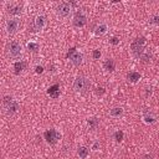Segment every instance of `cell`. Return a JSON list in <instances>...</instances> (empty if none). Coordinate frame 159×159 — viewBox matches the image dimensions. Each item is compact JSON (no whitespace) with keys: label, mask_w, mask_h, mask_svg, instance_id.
I'll list each match as a JSON object with an SVG mask.
<instances>
[{"label":"cell","mask_w":159,"mask_h":159,"mask_svg":"<svg viewBox=\"0 0 159 159\" xmlns=\"http://www.w3.org/2000/svg\"><path fill=\"white\" fill-rule=\"evenodd\" d=\"M2 106H4L5 113H6L7 116H14V114L19 111V108H20L17 101L14 99V98L10 97V96H5V97H4V99H2Z\"/></svg>","instance_id":"1"},{"label":"cell","mask_w":159,"mask_h":159,"mask_svg":"<svg viewBox=\"0 0 159 159\" xmlns=\"http://www.w3.org/2000/svg\"><path fill=\"white\" fill-rule=\"evenodd\" d=\"M145 45V37H138L130 43V51L135 57H139L143 53V48Z\"/></svg>","instance_id":"2"},{"label":"cell","mask_w":159,"mask_h":159,"mask_svg":"<svg viewBox=\"0 0 159 159\" xmlns=\"http://www.w3.org/2000/svg\"><path fill=\"white\" fill-rule=\"evenodd\" d=\"M89 86H91L89 81L83 76H77L73 81V88L77 92H86L89 88Z\"/></svg>","instance_id":"3"},{"label":"cell","mask_w":159,"mask_h":159,"mask_svg":"<svg viewBox=\"0 0 159 159\" xmlns=\"http://www.w3.org/2000/svg\"><path fill=\"white\" fill-rule=\"evenodd\" d=\"M87 24V15L84 11L82 10H78L76 11V14L73 15L72 17V25L77 29H81V27H84Z\"/></svg>","instance_id":"4"},{"label":"cell","mask_w":159,"mask_h":159,"mask_svg":"<svg viewBox=\"0 0 159 159\" xmlns=\"http://www.w3.org/2000/svg\"><path fill=\"white\" fill-rule=\"evenodd\" d=\"M71 12H72V6H71L70 2L62 1V2H60V4L57 5V7H56V14H57V16L63 17V19H65V17H68Z\"/></svg>","instance_id":"5"},{"label":"cell","mask_w":159,"mask_h":159,"mask_svg":"<svg viewBox=\"0 0 159 159\" xmlns=\"http://www.w3.org/2000/svg\"><path fill=\"white\" fill-rule=\"evenodd\" d=\"M61 137H62L61 132H58L57 129H53V128L45 132V139H46V142H47L48 144H51V145H55V144L61 139Z\"/></svg>","instance_id":"6"},{"label":"cell","mask_w":159,"mask_h":159,"mask_svg":"<svg viewBox=\"0 0 159 159\" xmlns=\"http://www.w3.org/2000/svg\"><path fill=\"white\" fill-rule=\"evenodd\" d=\"M22 53V46L19 41L16 40H12L10 43H9V55L12 57V58H17L20 57Z\"/></svg>","instance_id":"7"},{"label":"cell","mask_w":159,"mask_h":159,"mask_svg":"<svg viewBox=\"0 0 159 159\" xmlns=\"http://www.w3.org/2000/svg\"><path fill=\"white\" fill-rule=\"evenodd\" d=\"M19 26H20V21L17 17H11L6 21V31L9 35H12L15 34L17 30H19Z\"/></svg>","instance_id":"8"},{"label":"cell","mask_w":159,"mask_h":159,"mask_svg":"<svg viewBox=\"0 0 159 159\" xmlns=\"http://www.w3.org/2000/svg\"><path fill=\"white\" fill-rule=\"evenodd\" d=\"M46 26V17L43 15H37L34 20V27H35V31H41L43 30Z\"/></svg>","instance_id":"9"},{"label":"cell","mask_w":159,"mask_h":159,"mask_svg":"<svg viewBox=\"0 0 159 159\" xmlns=\"http://www.w3.org/2000/svg\"><path fill=\"white\" fill-rule=\"evenodd\" d=\"M70 60H71V62H72V65L73 66H81L82 65V62H83V53L81 52V51H75L71 56H70Z\"/></svg>","instance_id":"10"},{"label":"cell","mask_w":159,"mask_h":159,"mask_svg":"<svg viewBox=\"0 0 159 159\" xmlns=\"http://www.w3.org/2000/svg\"><path fill=\"white\" fill-rule=\"evenodd\" d=\"M108 31V25L106 22H99L94 29H93V35L96 37H99V36H103L104 34H107Z\"/></svg>","instance_id":"11"},{"label":"cell","mask_w":159,"mask_h":159,"mask_svg":"<svg viewBox=\"0 0 159 159\" xmlns=\"http://www.w3.org/2000/svg\"><path fill=\"white\" fill-rule=\"evenodd\" d=\"M142 119H143V122H144L145 124H154V123L157 122L155 114H154L153 112H149V111H147V112L143 113Z\"/></svg>","instance_id":"12"},{"label":"cell","mask_w":159,"mask_h":159,"mask_svg":"<svg viewBox=\"0 0 159 159\" xmlns=\"http://www.w3.org/2000/svg\"><path fill=\"white\" fill-rule=\"evenodd\" d=\"M22 11V6L21 5H17V4H7V12L10 15H14V16H17L20 15Z\"/></svg>","instance_id":"13"},{"label":"cell","mask_w":159,"mask_h":159,"mask_svg":"<svg viewBox=\"0 0 159 159\" xmlns=\"http://www.w3.org/2000/svg\"><path fill=\"white\" fill-rule=\"evenodd\" d=\"M103 68L108 72H113L114 68H116V62L113 58H107L104 62H103Z\"/></svg>","instance_id":"14"},{"label":"cell","mask_w":159,"mask_h":159,"mask_svg":"<svg viewBox=\"0 0 159 159\" xmlns=\"http://www.w3.org/2000/svg\"><path fill=\"white\" fill-rule=\"evenodd\" d=\"M140 73L139 72H135V71H130L128 75H127V78L130 83H137L139 80H140Z\"/></svg>","instance_id":"15"},{"label":"cell","mask_w":159,"mask_h":159,"mask_svg":"<svg viewBox=\"0 0 159 159\" xmlns=\"http://www.w3.org/2000/svg\"><path fill=\"white\" fill-rule=\"evenodd\" d=\"M124 113V109L122 107H113L111 111H109V116L113 117V118H119L122 117Z\"/></svg>","instance_id":"16"},{"label":"cell","mask_w":159,"mask_h":159,"mask_svg":"<svg viewBox=\"0 0 159 159\" xmlns=\"http://www.w3.org/2000/svg\"><path fill=\"white\" fill-rule=\"evenodd\" d=\"M98 124H99V120L96 117H91V118L87 119V125H88V128L91 130H96L97 127H98Z\"/></svg>","instance_id":"17"},{"label":"cell","mask_w":159,"mask_h":159,"mask_svg":"<svg viewBox=\"0 0 159 159\" xmlns=\"http://www.w3.org/2000/svg\"><path fill=\"white\" fill-rule=\"evenodd\" d=\"M77 155H78L81 159H86V158L89 155V149H88L87 147H84V145L78 147V149H77Z\"/></svg>","instance_id":"18"},{"label":"cell","mask_w":159,"mask_h":159,"mask_svg":"<svg viewBox=\"0 0 159 159\" xmlns=\"http://www.w3.org/2000/svg\"><path fill=\"white\" fill-rule=\"evenodd\" d=\"M47 93H48L52 98H57V97L60 96V86H58V84H55V86L50 87L48 91H47Z\"/></svg>","instance_id":"19"},{"label":"cell","mask_w":159,"mask_h":159,"mask_svg":"<svg viewBox=\"0 0 159 159\" xmlns=\"http://www.w3.org/2000/svg\"><path fill=\"white\" fill-rule=\"evenodd\" d=\"M25 67H26V63H25L24 61H17V62L14 63V70H15V73H16V75L21 73V72L25 70Z\"/></svg>","instance_id":"20"},{"label":"cell","mask_w":159,"mask_h":159,"mask_svg":"<svg viewBox=\"0 0 159 159\" xmlns=\"http://www.w3.org/2000/svg\"><path fill=\"white\" fill-rule=\"evenodd\" d=\"M26 48H27L30 52H37L39 48H40V45H39L37 42H35V41H29V42L26 43Z\"/></svg>","instance_id":"21"},{"label":"cell","mask_w":159,"mask_h":159,"mask_svg":"<svg viewBox=\"0 0 159 159\" xmlns=\"http://www.w3.org/2000/svg\"><path fill=\"white\" fill-rule=\"evenodd\" d=\"M150 53H148V52H143L140 56H139V58L142 60V62H144V63H147V62H149L150 61Z\"/></svg>","instance_id":"22"},{"label":"cell","mask_w":159,"mask_h":159,"mask_svg":"<svg viewBox=\"0 0 159 159\" xmlns=\"http://www.w3.org/2000/svg\"><path fill=\"white\" fill-rule=\"evenodd\" d=\"M123 137H124V133H123L122 130H117V132L114 133V139H116V142H118V143H120V142L123 140Z\"/></svg>","instance_id":"23"},{"label":"cell","mask_w":159,"mask_h":159,"mask_svg":"<svg viewBox=\"0 0 159 159\" xmlns=\"http://www.w3.org/2000/svg\"><path fill=\"white\" fill-rule=\"evenodd\" d=\"M149 22H150L152 25H157V26H159V15H154V16H152L150 20H149Z\"/></svg>","instance_id":"24"},{"label":"cell","mask_w":159,"mask_h":159,"mask_svg":"<svg viewBox=\"0 0 159 159\" xmlns=\"http://www.w3.org/2000/svg\"><path fill=\"white\" fill-rule=\"evenodd\" d=\"M101 56H102V53H101L99 50H93V52H92V57H93L94 60H99Z\"/></svg>","instance_id":"25"},{"label":"cell","mask_w":159,"mask_h":159,"mask_svg":"<svg viewBox=\"0 0 159 159\" xmlns=\"http://www.w3.org/2000/svg\"><path fill=\"white\" fill-rule=\"evenodd\" d=\"M109 42H111L112 45H114V46H116V45H118V43H119V39H118L117 36H113V37H111Z\"/></svg>","instance_id":"26"},{"label":"cell","mask_w":159,"mask_h":159,"mask_svg":"<svg viewBox=\"0 0 159 159\" xmlns=\"http://www.w3.org/2000/svg\"><path fill=\"white\" fill-rule=\"evenodd\" d=\"M35 72H36L37 75L43 73V67H42V66H36V67H35Z\"/></svg>","instance_id":"27"},{"label":"cell","mask_w":159,"mask_h":159,"mask_svg":"<svg viewBox=\"0 0 159 159\" xmlns=\"http://www.w3.org/2000/svg\"><path fill=\"white\" fill-rule=\"evenodd\" d=\"M103 93H104V88L98 87V88H97V91H96V94H97V96H101V94H103Z\"/></svg>","instance_id":"28"},{"label":"cell","mask_w":159,"mask_h":159,"mask_svg":"<svg viewBox=\"0 0 159 159\" xmlns=\"http://www.w3.org/2000/svg\"><path fill=\"white\" fill-rule=\"evenodd\" d=\"M143 159H154V157H153L152 154H145V155L143 157Z\"/></svg>","instance_id":"29"},{"label":"cell","mask_w":159,"mask_h":159,"mask_svg":"<svg viewBox=\"0 0 159 159\" xmlns=\"http://www.w3.org/2000/svg\"><path fill=\"white\" fill-rule=\"evenodd\" d=\"M92 149H93V150H97V149H98V143H94V145H93Z\"/></svg>","instance_id":"30"}]
</instances>
